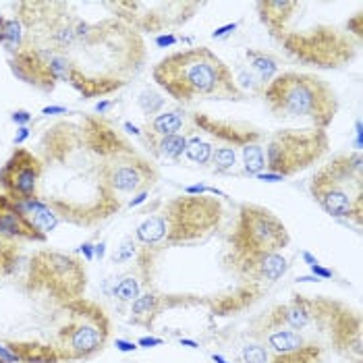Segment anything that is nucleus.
<instances>
[{"mask_svg":"<svg viewBox=\"0 0 363 363\" xmlns=\"http://www.w3.org/2000/svg\"><path fill=\"white\" fill-rule=\"evenodd\" d=\"M152 77L179 102L243 98L230 67L206 46L164 56L154 67Z\"/></svg>","mask_w":363,"mask_h":363,"instance_id":"nucleus-1","label":"nucleus"},{"mask_svg":"<svg viewBox=\"0 0 363 363\" xmlns=\"http://www.w3.org/2000/svg\"><path fill=\"white\" fill-rule=\"evenodd\" d=\"M224 208L216 197L179 196L154 210L135 230L145 247L189 245L206 241L223 224Z\"/></svg>","mask_w":363,"mask_h":363,"instance_id":"nucleus-2","label":"nucleus"},{"mask_svg":"<svg viewBox=\"0 0 363 363\" xmlns=\"http://www.w3.org/2000/svg\"><path fill=\"white\" fill-rule=\"evenodd\" d=\"M264 100L280 118H303L326 131L338 114L336 91L311 73L284 71L264 87Z\"/></svg>","mask_w":363,"mask_h":363,"instance_id":"nucleus-3","label":"nucleus"},{"mask_svg":"<svg viewBox=\"0 0 363 363\" xmlns=\"http://www.w3.org/2000/svg\"><path fill=\"white\" fill-rule=\"evenodd\" d=\"M311 197L333 216L362 223L363 172L362 152L338 154L328 164L318 168L309 183Z\"/></svg>","mask_w":363,"mask_h":363,"instance_id":"nucleus-4","label":"nucleus"},{"mask_svg":"<svg viewBox=\"0 0 363 363\" xmlns=\"http://www.w3.org/2000/svg\"><path fill=\"white\" fill-rule=\"evenodd\" d=\"M67 322L56 333L55 349L60 362H85L98 355L111 336V320L96 301L75 299L65 303Z\"/></svg>","mask_w":363,"mask_h":363,"instance_id":"nucleus-5","label":"nucleus"},{"mask_svg":"<svg viewBox=\"0 0 363 363\" xmlns=\"http://www.w3.org/2000/svg\"><path fill=\"white\" fill-rule=\"evenodd\" d=\"M291 243V235L274 212L257 203H241L228 237V264L266 253H280Z\"/></svg>","mask_w":363,"mask_h":363,"instance_id":"nucleus-6","label":"nucleus"},{"mask_svg":"<svg viewBox=\"0 0 363 363\" xmlns=\"http://www.w3.org/2000/svg\"><path fill=\"white\" fill-rule=\"evenodd\" d=\"M87 286L84 262L71 253L42 250L29 259L28 289L46 293L62 306L82 299Z\"/></svg>","mask_w":363,"mask_h":363,"instance_id":"nucleus-7","label":"nucleus"},{"mask_svg":"<svg viewBox=\"0 0 363 363\" xmlns=\"http://www.w3.org/2000/svg\"><path fill=\"white\" fill-rule=\"evenodd\" d=\"M328 133L315 127L280 129L266 145V170L280 179L293 177L315 164L328 152Z\"/></svg>","mask_w":363,"mask_h":363,"instance_id":"nucleus-8","label":"nucleus"},{"mask_svg":"<svg viewBox=\"0 0 363 363\" xmlns=\"http://www.w3.org/2000/svg\"><path fill=\"white\" fill-rule=\"evenodd\" d=\"M279 42L295 60L318 69H338L353 60L357 52L351 35L333 26H318L306 31L289 29Z\"/></svg>","mask_w":363,"mask_h":363,"instance_id":"nucleus-9","label":"nucleus"},{"mask_svg":"<svg viewBox=\"0 0 363 363\" xmlns=\"http://www.w3.org/2000/svg\"><path fill=\"white\" fill-rule=\"evenodd\" d=\"M156 177H158L156 168L152 167L145 158H141L138 152L114 156L98 167L100 185L111 189L114 196L116 194H135V191L143 194L156 181Z\"/></svg>","mask_w":363,"mask_h":363,"instance_id":"nucleus-10","label":"nucleus"},{"mask_svg":"<svg viewBox=\"0 0 363 363\" xmlns=\"http://www.w3.org/2000/svg\"><path fill=\"white\" fill-rule=\"evenodd\" d=\"M44 172V162L26 147H15L9 160L0 168L2 194L15 201L38 197V183Z\"/></svg>","mask_w":363,"mask_h":363,"instance_id":"nucleus-11","label":"nucleus"},{"mask_svg":"<svg viewBox=\"0 0 363 363\" xmlns=\"http://www.w3.org/2000/svg\"><path fill=\"white\" fill-rule=\"evenodd\" d=\"M50 56L52 48H38L33 44H23V48L17 50L11 58V69L21 82L42 91H52L58 79L50 67Z\"/></svg>","mask_w":363,"mask_h":363,"instance_id":"nucleus-12","label":"nucleus"},{"mask_svg":"<svg viewBox=\"0 0 363 363\" xmlns=\"http://www.w3.org/2000/svg\"><path fill=\"white\" fill-rule=\"evenodd\" d=\"M0 233L15 237V239L33 241V243H44L48 239L42 230L35 228V224L29 220L21 203L4 194H0Z\"/></svg>","mask_w":363,"mask_h":363,"instance_id":"nucleus-13","label":"nucleus"},{"mask_svg":"<svg viewBox=\"0 0 363 363\" xmlns=\"http://www.w3.org/2000/svg\"><path fill=\"white\" fill-rule=\"evenodd\" d=\"M233 270L243 280H252V282H277V280L286 272L289 262L282 253H266V255H257L250 259H241L230 264Z\"/></svg>","mask_w":363,"mask_h":363,"instance_id":"nucleus-14","label":"nucleus"},{"mask_svg":"<svg viewBox=\"0 0 363 363\" xmlns=\"http://www.w3.org/2000/svg\"><path fill=\"white\" fill-rule=\"evenodd\" d=\"M259 19L266 28L270 29V35L280 40L286 31L289 23L295 15V11L299 9V2H291V0H264L255 4Z\"/></svg>","mask_w":363,"mask_h":363,"instance_id":"nucleus-15","label":"nucleus"},{"mask_svg":"<svg viewBox=\"0 0 363 363\" xmlns=\"http://www.w3.org/2000/svg\"><path fill=\"white\" fill-rule=\"evenodd\" d=\"M196 123L208 133H212L214 138L233 143V145H247V143H255L259 138L257 131H253L247 125H239V123H223V121H214L206 114H194Z\"/></svg>","mask_w":363,"mask_h":363,"instance_id":"nucleus-16","label":"nucleus"},{"mask_svg":"<svg viewBox=\"0 0 363 363\" xmlns=\"http://www.w3.org/2000/svg\"><path fill=\"white\" fill-rule=\"evenodd\" d=\"M67 84L73 85L84 98H100V96H108L112 91L121 89L125 82L114 79V77H89L79 67L73 65L67 75Z\"/></svg>","mask_w":363,"mask_h":363,"instance_id":"nucleus-17","label":"nucleus"},{"mask_svg":"<svg viewBox=\"0 0 363 363\" xmlns=\"http://www.w3.org/2000/svg\"><path fill=\"white\" fill-rule=\"evenodd\" d=\"M21 363H58L60 355L55 345L42 342H6Z\"/></svg>","mask_w":363,"mask_h":363,"instance_id":"nucleus-18","label":"nucleus"},{"mask_svg":"<svg viewBox=\"0 0 363 363\" xmlns=\"http://www.w3.org/2000/svg\"><path fill=\"white\" fill-rule=\"evenodd\" d=\"M164 306V299L156 293H145L140 295L135 301H133V308H131V324L135 326H143V328H152L154 320L160 315V308Z\"/></svg>","mask_w":363,"mask_h":363,"instance_id":"nucleus-19","label":"nucleus"},{"mask_svg":"<svg viewBox=\"0 0 363 363\" xmlns=\"http://www.w3.org/2000/svg\"><path fill=\"white\" fill-rule=\"evenodd\" d=\"M19 203H21L23 212L28 214L29 220L35 224L38 230H42L46 237H48V233L55 230V226L58 224V216L46 201L35 197V199H28V201H19Z\"/></svg>","mask_w":363,"mask_h":363,"instance_id":"nucleus-20","label":"nucleus"},{"mask_svg":"<svg viewBox=\"0 0 363 363\" xmlns=\"http://www.w3.org/2000/svg\"><path fill=\"white\" fill-rule=\"evenodd\" d=\"M183 127V112L181 111H170L160 112L158 116H154L147 123V140L158 141L168 135H177Z\"/></svg>","mask_w":363,"mask_h":363,"instance_id":"nucleus-21","label":"nucleus"},{"mask_svg":"<svg viewBox=\"0 0 363 363\" xmlns=\"http://www.w3.org/2000/svg\"><path fill=\"white\" fill-rule=\"evenodd\" d=\"M245 56H247V60H250V67H252L255 79L264 85V87L279 75V62H277L270 55H266V52H262V50H255V48H250V50L245 52Z\"/></svg>","mask_w":363,"mask_h":363,"instance_id":"nucleus-22","label":"nucleus"},{"mask_svg":"<svg viewBox=\"0 0 363 363\" xmlns=\"http://www.w3.org/2000/svg\"><path fill=\"white\" fill-rule=\"evenodd\" d=\"M23 23L19 21V17H0V44L9 50V52H17L23 48L26 44V31Z\"/></svg>","mask_w":363,"mask_h":363,"instance_id":"nucleus-23","label":"nucleus"},{"mask_svg":"<svg viewBox=\"0 0 363 363\" xmlns=\"http://www.w3.org/2000/svg\"><path fill=\"white\" fill-rule=\"evenodd\" d=\"M322 359V349L315 342H303L301 347L286 351V353H274L268 363H320Z\"/></svg>","mask_w":363,"mask_h":363,"instance_id":"nucleus-24","label":"nucleus"},{"mask_svg":"<svg viewBox=\"0 0 363 363\" xmlns=\"http://www.w3.org/2000/svg\"><path fill=\"white\" fill-rule=\"evenodd\" d=\"M306 340V336L301 333H295V330H274L268 335V345L274 353H286V351H293L297 347H301Z\"/></svg>","mask_w":363,"mask_h":363,"instance_id":"nucleus-25","label":"nucleus"},{"mask_svg":"<svg viewBox=\"0 0 363 363\" xmlns=\"http://www.w3.org/2000/svg\"><path fill=\"white\" fill-rule=\"evenodd\" d=\"M266 168V160H264V150L257 143H247L243 145V170L247 174H262V170Z\"/></svg>","mask_w":363,"mask_h":363,"instance_id":"nucleus-26","label":"nucleus"},{"mask_svg":"<svg viewBox=\"0 0 363 363\" xmlns=\"http://www.w3.org/2000/svg\"><path fill=\"white\" fill-rule=\"evenodd\" d=\"M156 147L162 156H167L170 160H179L185 150H187V138L185 135H168V138H162V140L156 141Z\"/></svg>","mask_w":363,"mask_h":363,"instance_id":"nucleus-27","label":"nucleus"},{"mask_svg":"<svg viewBox=\"0 0 363 363\" xmlns=\"http://www.w3.org/2000/svg\"><path fill=\"white\" fill-rule=\"evenodd\" d=\"M212 152H214V147L210 143L201 141L199 138H194L191 141H187L185 156L196 164H208L212 160Z\"/></svg>","mask_w":363,"mask_h":363,"instance_id":"nucleus-28","label":"nucleus"},{"mask_svg":"<svg viewBox=\"0 0 363 363\" xmlns=\"http://www.w3.org/2000/svg\"><path fill=\"white\" fill-rule=\"evenodd\" d=\"M141 284L140 280L129 277V279H123L116 286H114V297L121 299V301H135L140 297Z\"/></svg>","mask_w":363,"mask_h":363,"instance_id":"nucleus-29","label":"nucleus"},{"mask_svg":"<svg viewBox=\"0 0 363 363\" xmlns=\"http://www.w3.org/2000/svg\"><path fill=\"white\" fill-rule=\"evenodd\" d=\"M235 162H237V154L228 145L226 147H216L212 152V164H214L216 170H230L235 167Z\"/></svg>","mask_w":363,"mask_h":363,"instance_id":"nucleus-30","label":"nucleus"},{"mask_svg":"<svg viewBox=\"0 0 363 363\" xmlns=\"http://www.w3.org/2000/svg\"><path fill=\"white\" fill-rule=\"evenodd\" d=\"M241 359H243V363H268L270 362V353L259 345H247L241 351Z\"/></svg>","mask_w":363,"mask_h":363,"instance_id":"nucleus-31","label":"nucleus"},{"mask_svg":"<svg viewBox=\"0 0 363 363\" xmlns=\"http://www.w3.org/2000/svg\"><path fill=\"white\" fill-rule=\"evenodd\" d=\"M15 259H17L15 245H11V243H0V274L11 272L13 266H15Z\"/></svg>","mask_w":363,"mask_h":363,"instance_id":"nucleus-32","label":"nucleus"},{"mask_svg":"<svg viewBox=\"0 0 363 363\" xmlns=\"http://www.w3.org/2000/svg\"><path fill=\"white\" fill-rule=\"evenodd\" d=\"M162 104H164V100H162L158 94H154V91H143V94H141L140 106L143 112H147V114H154V112L158 111Z\"/></svg>","mask_w":363,"mask_h":363,"instance_id":"nucleus-33","label":"nucleus"},{"mask_svg":"<svg viewBox=\"0 0 363 363\" xmlns=\"http://www.w3.org/2000/svg\"><path fill=\"white\" fill-rule=\"evenodd\" d=\"M133 253H135V243H133V239H127L121 247H118V252L114 253V264H125V262H129L131 257H133Z\"/></svg>","mask_w":363,"mask_h":363,"instance_id":"nucleus-34","label":"nucleus"},{"mask_svg":"<svg viewBox=\"0 0 363 363\" xmlns=\"http://www.w3.org/2000/svg\"><path fill=\"white\" fill-rule=\"evenodd\" d=\"M309 268H311V272H313L315 279H333V272L326 270V268H322L320 264H313V266H309Z\"/></svg>","mask_w":363,"mask_h":363,"instance_id":"nucleus-35","label":"nucleus"},{"mask_svg":"<svg viewBox=\"0 0 363 363\" xmlns=\"http://www.w3.org/2000/svg\"><path fill=\"white\" fill-rule=\"evenodd\" d=\"M116 349L118 351H123V353H131V351H135L138 347H135V342H129V340H116Z\"/></svg>","mask_w":363,"mask_h":363,"instance_id":"nucleus-36","label":"nucleus"},{"mask_svg":"<svg viewBox=\"0 0 363 363\" xmlns=\"http://www.w3.org/2000/svg\"><path fill=\"white\" fill-rule=\"evenodd\" d=\"M162 342H164L162 338H154V336H143V338H140L141 347H160Z\"/></svg>","mask_w":363,"mask_h":363,"instance_id":"nucleus-37","label":"nucleus"},{"mask_svg":"<svg viewBox=\"0 0 363 363\" xmlns=\"http://www.w3.org/2000/svg\"><path fill=\"white\" fill-rule=\"evenodd\" d=\"M237 29V23H228V26H224V28L216 29L214 33H212V38H223L226 33H230V31H235Z\"/></svg>","mask_w":363,"mask_h":363,"instance_id":"nucleus-38","label":"nucleus"},{"mask_svg":"<svg viewBox=\"0 0 363 363\" xmlns=\"http://www.w3.org/2000/svg\"><path fill=\"white\" fill-rule=\"evenodd\" d=\"M13 121L15 123H29L31 121V114L28 111H17L13 114Z\"/></svg>","mask_w":363,"mask_h":363,"instance_id":"nucleus-39","label":"nucleus"},{"mask_svg":"<svg viewBox=\"0 0 363 363\" xmlns=\"http://www.w3.org/2000/svg\"><path fill=\"white\" fill-rule=\"evenodd\" d=\"M28 135H29L28 127H21V129H19V133L15 135V140H13V143H15V145H21L23 141L28 140Z\"/></svg>","mask_w":363,"mask_h":363,"instance_id":"nucleus-40","label":"nucleus"},{"mask_svg":"<svg viewBox=\"0 0 363 363\" xmlns=\"http://www.w3.org/2000/svg\"><path fill=\"white\" fill-rule=\"evenodd\" d=\"M353 26V33L359 38L362 35V15H355V19L353 21H349V28Z\"/></svg>","mask_w":363,"mask_h":363,"instance_id":"nucleus-41","label":"nucleus"},{"mask_svg":"<svg viewBox=\"0 0 363 363\" xmlns=\"http://www.w3.org/2000/svg\"><path fill=\"white\" fill-rule=\"evenodd\" d=\"M156 42H158V46H172L177 42V38L174 35H164V38H158Z\"/></svg>","mask_w":363,"mask_h":363,"instance_id":"nucleus-42","label":"nucleus"},{"mask_svg":"<svg viewBox=\"0 0 363 363\" xmlns=\"http://www.w3.org/2000/svg\"><path fill=\"white\" fill-rule=\"evenodd\" d=\"M82 253L85 255V259L89 262V259L94 257V245H91V243H84V245H82Z\"/></svg>","mask_w":363,"mask_h":363,"instance_id":"nucleus-43","label":"nucleus"},{"mask_svg":"<svg viewBox=\"0 0 363 363\" xmlns=\"http://www.w3.org/2000/svg\"><path fill=\"white\" fill-rule=\"evenodd\" d=\"M257 179H262V181H282L279 174H272V172H264V174H257Z\"/></svg>","mask_w":363,"mask_h":363,"instance_id":"nucleus-44","label":"nucleus"},{"mask_svg":"<svg viewBox=\"0 0 363 363\" xmlns=\"http://www.w3.org/2000/svg\"><path fill=\"white\" fill-rule=\"evenodd\" d=\"M44 114H58V112H67V108H62V106H48V108H44Z\"/></svg>","mask_w":363,"mask_h":363,"instance_id":"nucleus-45","label":"nucleus"},{"mask_svg":"<svg viewBox=\"0 0 363 363\" xmlns=\"http://www.w3.org/2000/svg\"><path fill=\"white\" fill-rule=\"evenodd\" d=\"M111 104L112 102H100V104L96 106V112H100V114H102V112H106L108 108H111Z\"/></svg>","mask_w":363,"mask_h":363,"instance_id":"nucleus-46","label":"nucleus"},{"mask_svg":"<svg viewBox=\"0 0 363 363\" xmlns=\"http://www.w3.org/2000/svg\"><path fill=\"white\" fill-rule=\"evenodd\" d=\"M145 197H147V191H143V194H140V196L135 197V199H133V201H131L129 206H131V208H133V206H138V203H141V201H143Z\"/></svg>","mask_w":363,"mask_h":363,"instance_id":"nucleus-47","label":"nucleus"},{"mask_svg":"<svg viewBox=\"0 0 363 363\" xmlns=\"http://www.w3.org/2000/svg\"><path fill=\"white\" fill-rule=\"evenodd\" d=\"M303 259L308 262L309 266H313V264H318V259H315V257H313V255H311V253H308V252H303Z\"/></svg>","mask_w":363,"mask_h":363,"instance_id":"nucleus-48","label":"nucleus"},{"mask_svg":"<svg viewBox=\"0 0 363 363\" xmlns=\"http://www.w3.org/2000/svg\"><path fill=\"white\" fill-rule=\"evenodd\" d=\"M104 247H106L104 243H100V245L94 247V250H96V257H102V255H104Z\"/></svg>","mask_w":363,"mask_h":363,"instance_id":"nucleus-49","label":"nucleus"},{"mask_svg":"<svg viewBox=\"0 0 363 363\" xmlns=\"http://www.w3.org/2000/svg\"><path fill=\"white\" fill-rule=\"evenodd\" d=\"M181 345H189V347H194V349L197 347V342H194V340H181Z\"/></svg>","mask_w":363,"mask_h":363,"instance_id":"nucleus-50","label":"nucleus"},{"mask_svg":"<svg viewBox=\"0 0 363 363\" xmlns=\"http://www.w3.org/2000/svg\"><path fill=\"white\" fill-rule=\"evenodd\" d=\"M214 362H218V363H226L223 359V357H220V355H214Z\"/></svg>","mask_w":363,"mask_h":363,"instance_id":"nucleus-51","label":"nucleus"}]
</instances>
